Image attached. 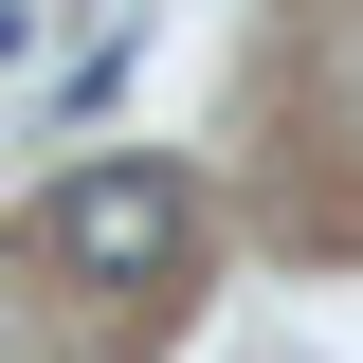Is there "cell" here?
Listing matches in <instances>:
<instances>
[{
	"label": "cell",
	"instance_id": "obj_1",
	"mask_svg": "<svg viewBox=\"0 0 363 363\" xmlns=\"http://www.w3.org/2000/svg\"><path fill=\"white\" fill-rule=\"evenodd\" d=\"M37 255L91 272V291H164V272L200 255V182H182V164H73L37 200Z\"/></svg>",
	"mask_w": 363,
	"mask_h": 363
}]
</instances>
